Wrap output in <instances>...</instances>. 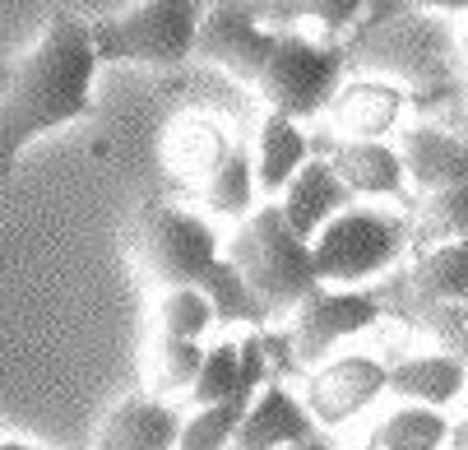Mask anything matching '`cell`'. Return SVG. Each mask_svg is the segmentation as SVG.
<instances>
[{
  "instance_id": "obj_6",
  "label": "cell",
  "mask_w": 468,
  "mask_h": 450,
  "mask_svg": "<svg viewBox=\"0 0 468 450\" xmlns=\"http://www.w3.org/2000/svg\"><path fill=\"white\" fill-rule=\"evenodd\" d=\"M199 0H140L89 24L98 66H181L199 42Z\"/></svg>"
},
{
  "instance_id": "obj_27",
  "label": "cell",
  "mask_w": 468,
  "mask_h": 450,
  "mask_svg": "<svg viewBox=\"0 0 468 450\" xmlns=\"http://www.w3.org/2000/svg\"><path fill=\"white\" fill-rule=\"evenodd\" d=\"M445 450H468V413L450 423V441H445Z\"/></svg>"
},
{
  "instance_id": "obj_12",
  "label": "cell",
  "mask_w": 468,
  "mask_h": 450,
  "mask_svg": "<svg viewBox=\"0 0 468 450\" xmlns=\"http://www.w3.org/2000/svg\"><path fill=\"white\" fill-rule=\"evenodd\" d=\"M353 205H357V196L339 181V172L329 167V158H311V163L288 181L283 196H279V209H283L288 228H292L302 241H315L320 228H324L334 214H344V209H353Z\"/></svg>"
},
{
  "instance_id": "obj_18",
  "label": "cell",
  "mask_w": 468,
  "mask_h": 450,
  "mask_svg": "<svg viewBox=\"0 0 468 450\" xmlns=\"http://www.w3.org/2000/svg\"><path fill=\"white\" fill-rule=\"evenodd\" d=\"M409 237H413V255L445 241H468V181L422 196L418 214L409 219Z\"/></svg>"
},
{
  "instance_id": "obj_17",
  "label": "cell",
  "mask_w": 468,
  "mask_h": 450,
  "mask_svg": "<svg viewBox=\"0 0 468 450\" xmlns=\"http://www.w3.org/2000/svg\"><path fill=\"white\" fill-rule=\"evenodd\" d=\"M389 395H399L404 404H422V409H445L459 395H468V367L450 353H413L404 362L389 367Z\"/></svg>"
},
{
  "instance_id": "obj_19",
  "label": "cell",
  "mask_w": 468,
  "mask_h": 450,
  "mask_svg": "<svg viewBox=\"0 0 468 450\" xmlns=\"http://www.w3.org/2000/svg\"><path fill=\"white\" fill-rule=\"evenodd\" d=\"M255 163H250V149H228L223 163L205 177V200L218 219H250L255 214Z\"/></svg>"
},
{
  "instance_id": "obj_15",
  "label": "cell",
  "mask_w": 468,
  "mask_h": 450,
  "mask_svg": "<svg viewBox=\"0 0 468 450\" xmlns=\"http://www.w3.org/2000/svg\"><path fill=\"white\" fill-rule=\"evenodd\" d=\"M329 167L339 172V181L357 200H371V205L404 196V186H409L399 145H385V140H334Z\"/></svg>"
},
{
  "instance_id": "obj_16",
  "label": "cell",
  "mask_w": 468,
  "mask_h": 450,
  "mask_svg": "<svg viewBox=\"0 0 468 450\" xmlns=\"http://www.w3.org/2000/svg\"><path fill=\"white\" fill-rule=\"evenodd\" d=\"M250 163H255V190L264 200H279L288 190V181L311 163V140L302 131V121H292L283 112H270L260 121Z\"/></svg>"
},
{
  "instance_id": "obj_7",
  "label": "cell",
  "mask_w": 468,
  "mask_h": 450,
  "mask_svg": "<svg viewBox=\"0 0 468 450\" xmlns=\"http://www.w3.org/2000/svg\"><path fill=\"white\" fill-rule=\"evenodd\" d=\"M140 255L144 274L167 293V288H199L205 293L214 274L223 270V246L209 219L172 205H149L140 214Z\"/></svg>"
},
{
  "instance_id": "obj_24",
  "label": "cell",
  "mask_w": 468,
  "mask_h": 450,
  "mask_svg": "<svg viewBox=\"0 0 468 450\" xmlns=\"http://www.w3.org/2000/svg\"><path fill=\"white\" fill-rule=\"evenodd\" d=\"M246 409H250V400H223V404L195 409V413L181 423V441H176V450H232Z\"/></svg>"
},
{
  "instance_id": "obj_26",
  "label": "cell",
  "mask_w": 468,
  "mask_h": 450,
  "mask_svg": "<svg viewBox=\"0 0 468 450\" xmlns=\"http://www.w3.org/2000/svg\"><path fill=\"white\" fill-rule=\"evenodd\" d=\"M418 10L436 15V19H450V15H463L468 19V0H413Z\"/></svg>"
},
{
  "instance_id": "obj_9",
  "label": "cell",
  "mask_w": 468,
  "mask_h": 450,
  "mask_svg": "<svg viewBox=\"0 0 468 450\" xmlns=\"http://www.w3.org/2000/svg\"><path fill=\"white\" fill-rule=\"evenodd\" d=\"M389 385V367L371 353H339L324 358L311 376H306V413L315 418V427H344L353 423L362 409H371Z\"/></svg>"
},
{
  "instance_id": "obj_3",
  "label": "cell",
  "mask_w": 468,
  "mask_h": 450,
  "mask_svg": "<svg viewBox=\"0 0 468 450\" xmlns=\"http://www.w3.org/2000/svg\"><path fill=\"white\" fill-rule=\"evenodd\" d=\"M454 38L450 28L436 24V15L427 10H409V5H380L371 19H362L348 42H344V60L348 75H394L409 80L413 89H436L445 93L450 70H454Z\"/></svg>"
},
{
  "instance_id": "obj_23",
  "label": "cell",
  "mask_w": 468,
  "mask_h": 450,
  "mask_svg": "<svg viewBox=\"0 0 468 450\" xmlns=\"http://www.w3.org/2000/svg\"><path fill=\"white\" fill-rule=\"evenodd\" d=\"M270 19H274L270 28H292V24L311 19L334 42V38H348L367 19V0H279V5L270 10Z\"/></svg>"
},
{
  "instance_id": "obj_11",
  "label": "cell",
  "mask_w": 468,
  "mask_h": 450,
  "mask_svg": "<svg viewBox=\"0 0 468 450\" xmlns=\"http://www.w3.org/2000/svg\"><path fill=\"white\" fill-rule=\"evenodd\" d=\"M409 107V89L404 84H385V80H367V75H348L344 89L334 93L329 116L344 131V140H385L399 116Z\"/></svg>"
},
{
  "instance_id": "obj_1",
  "label": "cell",
  "mask_w": 468,
  "mask_h": 450,
  "mask_svg": "<svg viewBox=\"0 0 468 450\" xmlns=\"http://www.w3.org/2000/svg\"><path fill=\"white\" fill-rule=\"evenodd\" d=\"M195 56L237 75L246 89L270 102V112H283L292 121L329 112L334 93L348 80L344 42H320L297 28H270L241 5L205 15Z\"/></svg>"
},
{
  "instance_id": "obj_2",
  "label": "cell",
  "mask_w": 468,
  "mask_h": 450,
  "mask_svg": "<svg viewBox=\"0 0 468 450\" xmlns=\"http://www.w3.org/2000/svg\"><path fill=\"white\" fill-rule=\"evenodd\" d=\"M98 70L89 24L51 19L33 51L0 80V177H10L24 145L89 116Z\"/></svg>"
},
{
  "instance_id": "obj_13",
  "label": "cell",
  "mask_w": 468,
  "mask_h": 450,
  "mask_svg": "<svg viewBox=\"0 0 468 450\" xmlns=\"http://www.w3.org/2000/svg\"><path fill=\"white\" fill-rule=\"evenodd\" d=\"M181 423H186V418H181L167 400H158V395L144 391V395L121 400V404L107 413V423H102L93 450H176Z\"/></svg>"
},
{
  "instance_id": "obj_30",
  "label": "cell",
  "mask_w": 468,
  "mask_h": 450,
  "mask_svg": "<svg viewBox=\"0 0 468 450\" xmlns=\"http://www.w3.org/2000/svg\"><path fill=\"white\" fill-rule=\"evenodd\" d=\"M0 450H37L33 441H0Z\"/></svg>"
},
{
  "instance_id": "obj_8",
  "label": "cell",
  "mask_w": 468,
  "mask_h": 450,
  "mask_svg": "<svg viewBox=\"0 0 468 450\" xmlns=\"http://www.w3.org/2000/svg\"><path fill=\"white\" fill-rule=\"evenodd\" d=\"M385 316L376 293L362 288H315L297 311H292V326H288V344L297 353V367H320L324 358H334L344 339L371 330L376 320Z\"/></svg>"
},
{
  "instance_id": "obj_28",
  "label": "cell",
  "mask_w": 468,
  "mask_h": 450,
  "mask_svg": "<svg viewBox=\"0 0 468 450\" xmlns=\"http://www.w3.org/2000/svg\"><path fill=\"white\" fill-rule=\"evenodd\" d=\"M283 450H339V445H334L329 436H320V432H315V436H306V441H297V445H283Z\"/></svg>"
},
{
  "instance_id": "obj_29",
  "label": "cell",
  "mask_w": 468,
  "mask_h": 450,
  "mask_svg": "<svg viewBox=\"0 0 468 450\" xmlns=\"http://www.w3.org/2000/svg\"><path fill=\"white\" fill-rule=\"evenodd\" d=\"M454 51H459V60L468 66V19L459 24V33H454Z\"/></svg>"
},
{
  "instance_id": "obj_5",
  "label": "cell",
  "mask_w": 468,
  "mask_h": 450,
  "mask_svg": "<svg viewBox=\"0 0 468 450\" xmlns=\"http://www.w3.org/2000/svg\"><path fill=\"white\" fill-rule=\"evenodd\" d=\"M409 251V219L380 205H353L334 214L311 241L315 274L324 288H362L371 279H385Z\"/></svg>"
},
{
  "instance_id": "obj_25",
  "label": "cell",
  "mask_w": 468,
  "mask_h": 450,
  "mask_svg": "<svg viewBox=\"0 0 468 450\" xmlns=\"http://www.w3.org/2000/svg\"><path fill=\"white\" fill-rule=\"evenodd\" d=\"M214 326H218L214 302L199 293V288H167L163 293V302H158V335L199 344Z\"/></svg>"
},
{
  "instance_id": "obj_20",
  "label": "cell",
  "mask_w": 468,
  "mask_h": 450,
  "mask_svg": "<svg viewBox=\"0 0 468 450\" xmlns=\"http://www.w3.org/2000/svg\"><path fill=\"white\" fill-rule=\"evenodd\" d=\"M228 149H232V140L223 135V125L209 121V116H186L172 131V140H167V158H172V167L181 177H209L223 163Z\"/></svg>"
},
{
  "instance_id": "obj_21",
  "label": "cell",
  "mask_w": 468,
  "mask_h": 450,
  "mask_svg": "<svg viewBox=\"0 0 468 450\" xmlns=\"http://www.w3.org/2000/svg\"><path fill=\"white\" fill-rule=\"evenodd\" d=\"M450 441V418L441 409H422V404H399L380 427L371 450H445Z\"/></svg>"
},
{
  "instance_id": "obj_10",
  "label": "cell",
  "mask_w": 468,
  "mask_h": 450,
  "mask_svg": "<svg viewBox=\"0 0 468 450\" xmlns=\"http://www.w3.org/2000/svg\"><path fill=\"white\" fill-rule=\"evenodd\" d=\"M399 158H404V177L418 196L463 186L468 181V131H450V125H436V121L409 125L404 140H399Z\"/></svg>"
},
{
  "instance_id": "obj_14",
  "label": "cell",
  "mask_w": 468,
  "mask_h": 450,
  "mask_svg": "<svg viewBox=\"0 0 468 450\" xmlns=\"http://www.w3.org/2000/svg\"><path fill=\"white\" fill-rule=\"evenodd\" d=\"M306 436H315V418L306 413V404L288 391L283 380H270L250 400L232 450H283V445H297Z\"/></svg>"
},
{
  "instance_id": "obj_4",
  "label": "cell",
  "mask_w": 468,
  "mask_h": 450,
  "mask_svg": "<svg viewBox=\"0 0 468 450\" xmlns=\"http://www.w3.org/2000/svg\"><path fill=\"white\" fill-rule=\"evenodd\" d=\"M228 261L232 270L246 279V288L255 293L260 311L264 316H292L315 288H320V274H315V255H311V241H302L279 200H264L250 219H241V228L228 237Z\"/></svg>"
},
{
  "instance_id": "obj_31",
  "label": "cell",
  "mask_w": 468,
  "mask_h": 450,
  "mask_svg": "<svg viewBox=\"0 0 468 450\" xmlns=\"http://www.w3.org/2000/svg\"><path fill=\"white\" fill-rule=\"evenodd\" d=\"M459 320H463V330H468V302H463V306H459Z\"/></svg>"
},
{
  "instance_id": "obj_22",
  "label": "cell",
  "mask_w": 468,
  "mask_h": 450,
  "mask_svg": "<svg viewBox=\"0 0 468 450\" xmlns=\"http://www.w3.org/2000/svg\"><path fill=\"white\" fill-rule=\"evenodd\" d=\"M199 362H205V344L158 335L154 348H149V358H144V367H149V376H154V391H149V395L167 400V395H176V391H190L195 376H199Z\"/></svg>"
}]
</instances>
